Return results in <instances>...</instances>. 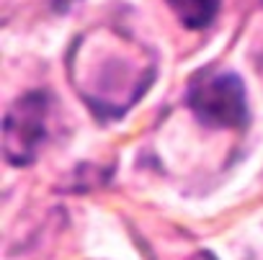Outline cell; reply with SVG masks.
<instances>
[{
    "label": "cell",
    "instance_id": "cell-1",
    "mask_svg": "<svg viewBox=\"0 0 263 260\" xmlns=\"http://www.w3.org/2000/svg\"><path fill=\"white\" fill-rule=\"evenodd\" d=\"M189 108L214 129H242L248 124V93L235 72H212L189 88Z\"/></svg>",
    "mask_w": 263,
    "mask_h": 260
},
{
    "label": "cell",
    "instance_id": "cell-2",
    "mask_svg": "<svg viewBox=\"0 0 263 260\" xmlns=\"http://www.w3.org/2000/svg\"><path fill=\"white\" fill-rule=\"evenodd\" d=\"M44 121H47V95L26 93L13 103L3 124V145L6 157L13 165H26L36 157L39 145L44 142Z\"/></svg>",
    "mask_w": 263,
    "mask_h": 260
},
{
    "label": "cell",
    "instance_id": "cell-3",
    "mask_svg": "<svg viewBox=\"0 0 263 260\" xmlns=\"http://www.w3.org/2000/svg\"><path fill=\"white\" fill-rule=\"evenodd\" d=\"M168 6L173 8V13L186 29L199 31L214 21L219 11V0H168Z\"/></svg>",
    "mask_w": 263,
    "mask_h": 260
}]
</instances>
